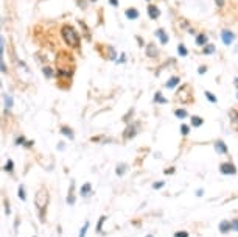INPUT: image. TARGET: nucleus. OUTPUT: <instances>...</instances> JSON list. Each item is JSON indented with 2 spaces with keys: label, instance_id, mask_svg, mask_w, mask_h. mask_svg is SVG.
<instances>
[{
  "label": "nucleus",
  "instance_id": "nucleus-1",
  "mask_svg": "<svg viewBox=\"0 0 238 237\" xmlns=\"http://www.w3.org/2000/svg\"><path fill=\"white\" fill-rule=\"evenodd\" d=\"M61 35H62V38H64V41H66V44L69 46V47H78L79 46V36L78 33L70 27V25H64L62 27V31H61Z\"/></svg>",
  "mask_w": 238,
  "mask_h": 237
},
{
  "label": "nucleus",
  "instance_id": "nucleus-2",
  "mask_svg": "<svg viewBox=\"0 0 238 237\" xmlns=\"http://www.w3.org/2000/svg\"><path fill=\"white\" fill-rule=\"evenodd\" d=\"M34 204H36V207H38V211H39L40 217H44V211H45V207H47V204H48V192L44 189V187H40L38 190V193L34 195Z\"/></svg>",
  "mask_w": 238,
  "mask_h": 237
},
{
  "label": "nucleus",
  "instance_id": "nucleus-3",
  "mask_svg": "<svg viewBox=\"0 0 238 237\" xmlns=\"http://www.w3.org/2000/svg\"><path fill=\"white\" fill-rule=\"evenodd\" d=\"M219 170H221V173H224V175H234V173L237 172L235 165H234V164H230V162H224V164H221V165H219Z\"/></svg>",
  "mask_w": 238,
  "mask_h": 237
},
{
  "label": "nucleus",
  "instance_id": "nucleus-4",
  "mask_svg": "<svg viewBox=\"0 0 238 237\" xmlns=\"http://www.w3.org/2000/svg\"><path fill=\"white\" fill-rule=\"evenodd\" d=\"M234 33H230V31H227V30H224V31H221V39H223V42L226 44V46H230L232 44V41H234Z\"/></svg>",
  "mask_w": 238,
  "mask_h": 237
},
{
  "label": "nucleus",
  "instance_id": "nucleus-5",
  "mask_svg": "<svg viewBox=\"0 0 238 237\" xmlns=\"http://www.w3.org/2000/svg\"><path fill=\"white\" fill-rule=\"evenodd\" d=\"M148 14H150L151 19H157L159 17V8L157 6H154V5H150V6H148Z\"/></svg>",
  "mask_w": 238,
  "mask_h": 237
},
{
  "label": "nucleus",
  "instance_id": "nucleus-6",
  "mask_svg": "<svg viewBox=\"0 0 238 237\" xmlns=\"http://www.w3.org/2000/svg\"><path fill=\"white\" fill-rule=\"evenodd\" d=\"M230 229H232V223H229V222H221V223H219V231H221L223 234L229 233Z\"/></svg>",
  "mask_w": 238,
  "mask_h": 237
},
{
  "label": "nucleus",
  "instance_id": "nucleus-7",
  "mask_svg": "<svg viewBox=\"0 0 238 237\" xmlns=\"http://www.w3.org/2000/svg\"><path fill=\"white\" fill-rule=\"evenodd\" d=\"M126 17L128 19H137L139 17V11L137 9H132V8H129V9H126Z\"/></svg>",
  "mask_w": 238,
  "mask_h": 237
},
{
  "label": "nucleus",
  "instance_id": "nucleus-8",
  "mask_svg": "<svg viewBox=\"0 0 238 237\" xmlns=\"http://www.w3.org/2000/svg\"><path fill=\"white\" fill-rule=\"evenodd\" d=\"M215 148L218 153H227V147L224 145V142H216L215 143Z\"/></svg>",
  "mask_w": 238,
  "mask_h": 237
},
{
  "label": "nucleus",
  "instance_id": "nucleus-9",
  "mask_svg": "<svg viewBox=\"0 0 238 237\" xmlns=\"http://www.w3.org/2000/svg\"><path fill=\"white\" fill-rule=\"evenodd\" d=\"M156 35L160 38V42H162V44H167V42H168V36L165 35V31H163V30H157V33H156Z\"/></svg>",
  "mask_w": 238,
  "mask_h": 237
},
{
  "label": "nucleus",
  "instance_id": "nucleus-10",
  "mask_svg": "<svg viewBox=\"0 0 238 237\" xmlns=\"http://www.w3.org/2000/svg\"><path fill=\"white\" fill-rule=\"evenodd\" d=\"M61 133H62L64 136H67L69 139H73V131H72L70 128H67V127H62V128H61Z\"/></svg>",
  "mask_w": 238,
  "mask_h": 237
},
{
  "label": "nucleus",
  "instance_id": "nucleus-11",
  "mask_svg": "<svg viewBox=\"0 0 238 237\" xmlns=\"http://www.w3.org/2000/svg\"><path fill=\"white\" fill-rule=\"evenodd\" d=\"M90 192H92V187H90L89 183L84 184V186L81 187V195H82V197H84V195H90Z\"/></svg>",
  "mask_w": 238,
  "mask_h": 237
},
{
  "label": "nucleus",
  "instance_id": "nucleus-12",
  "mask_svg": "<svg viewBox=\"0 0 238 237\" xmlns=\"http://www.w3.org/2000/svg\"><path fill=\"white\" fill-rule=\"evenodd\" d=\"M146 51H148L150 56H156V55H157V50H156V47H154V44H150L148 48H146Z\"/></svg>",
  "mask_w": 238,
  "mask_h": 237
},
{
  "label": "nucleus",
  "instance_id": "nucleus-13",
  "mask_svg": "<svg viewBox=\"0 0 238 237\" xmlns=\"http://www.w3.org/2000/svg\"><path fill=\"white\" fill-rule=\"evenodd\" d=\"M177 83H179V78H177V77H173V78L167 83V88H174Z\"/></svg>",
  "mask_w": 238,
  "mask_h": 237
},
{
  "label": "nucleus",
  "instance_id": "nucleus-14",
  "mask_svg": "<svg viewBox=\"0 0 238 237\" xmlns=\"http://www.w3.org/2000/svg\"><path fill=\"white\" fill-rule=\"evenodd\" d=\"M196 42H198V46H205V44H207V39H205V36H204V35H198Z\"/></svg>",
  "mask_w": 238,
  "mask_h": 237
},
{
  "label": "nucleus",
  "instance_id": "nucleus-15",
  "mask_svg": "<svg viewBox=\"0 0 238 237\" xmlns=\"http://www.w3.org/2000/svg\"><path fill=\"white\" fill-rule=\"evenodd\" d=\"M126 131H128V133H124V137H126V139H129L132 134H135V128H134V127H129Z\"/></svg>",
  "mask_w": 238,
  "mask_h": 237
},
{
  "label": "nucleus",
  "instance_id": "nucleus-16",
  "mask_svg": "<svg viewBox=\"0 0 238 237\" xmlns=\"http://www.w3.org/2000/svg\"><path fill=\"white\" fill-rule=\"evenodd\" d=\"M176 116H177L179 119H184V117H187V111H185V109H177V111H176Z\"/></svg>",
  "mask_w": 238,
  "mask_h": 237
},
{
  "label": "nucleus",
  "instance_id": "nucleus-17",
  "mask_svg": "<svg viewBox=\"0 0 238 237\" xmlns=\"http://www.w3.org/2000/svg\"><path fill=\"white\" fill-rule=\"evenodd\" d=\"M192 123H193L195 127H201V125H202V119H201V117H193V119H192Z\"/></svg>",
  "mask_w": 238,
  "mask_h": 237
},
{
  "label": "nucleus",
  "instance_id": "nucleus-18",
  "mask_svg": "<svg viewBox=\"0 0 238 237\" xmlns=\"http://www.w3.org/2000/svg\"><path fill=\"white\" fill-rule=\"evenodd\" d=\"M5 105H6V108H11L13 106V98L8 97V95H5Z\"/></svg>",
  "mask_w": 238,
  "mask_h": 237
},
{
  "label": "nucleus",
  "instance_id": "nucleus-19",
  "mask_svg": "<svg viewBox=\"0 0 238 237\" xmlns=\"http://www.w3.org/2000/svg\"><path fill=\"white\" fill-rule=\"evenodd\" d=\"M177 51H179L181 56H187V48L184 47V46H179V47H177Z\"/></svg>",
  "mask_w": 238,
  "mask_h": 237
},
{
  "label": "nucleus",
  "instance_id": "nucleus-20",
  "mask_svg": "<svg viewBox=\"0 0 238 237\" xmlns=\"http://www.w3.org/2000/svg\"><path fill=\"white\" fill-rule=\"evenodd\" d=\"M205 97H207V100H210L212 103H216V97L212 94V92H205Z\"/></svg>",
  "mask_w": 238,
  "mask_h": 237
},
{
  "label": "nucleus",
  "instance_id": "nucleus-21",
  "mask_svg": "<svg viewBox=\"0 0 238 237\" xmlns=\"http://www.w3.org/2000/svg\"><path fill=\"white\" fill-rule=\"evenodd\" d=\"M19 198H22V200L27 198V197H25V189H24V186H19Z\"/></svg>",
  "mask_w": 238,
  "mask_h": 237
},
{
  "label": "nucleus",
  "instance_id": "nucleus-22",
  "mask_svg": "<svg viewBox=\"0 0 238 237\" xmlns=\"http://www.w3.org/2000/svg\"><path fill=\"white\" fill-rule=\"evenodd\" d=\"M104 220H106V217L103 215V217L100 218V223H98V226H97V231H98V233H103V231H101V226H103V223H104Z\"/></svg>",
  "mask_w": 238,
  "mask_h": 237
},
{
  "label": "nucleus",
  "instance_id": "nucleus-23",
  "mask_svg": "<svg viewBox=\"0 0 238 237\" xmlns=\"http://www.w3.org/2000/svg\"><path fill=\"white\" fill-rule=\"evenodd\" d=\"M87 228H89V222H86V225L82 226V229H81V233H79V237H84V236H86V231H87Z\"/></svg>",
  "mask_w": 238,
  "mask_h": 237
},
{
  "label": "nucleus",
  "instance_id": "nucleus-24",
  "mask_svg": "<svg viewBox=\"0 0 238 237\" xmlns=\"http://www.w3.org/2000/svg\"><path fill=\"white\" fill-rule=\"evenodd\" d=\"M13 165H14V164H13V161H8V162H6V165H5V170H6V172H13Z\"/></svg>",
  "mask_w": 238,
  "mask_h": 237
},
{
  "label": "nucleus",
  "instance_id": "nucleus-25",
  "mask_svg": "<svg viewBox=\"0 0 238 237\" xmlns=\"http://www.w3.org/2000/svg\"><path fill=\"white\" fill-rule=\"evenodd\" d=\"M44 75H45V77H51V75H53L51 69H50V67H44Z\"/></svg>",
  "mask_w": 238,
  "mask_h": 237
},
{
  "label": "nucleus",
  "instance_id": "nucleus-26",
  "mask_svg": "<svg viewBox=\"0 0 238 237\" xmlns=\"http://www.w3.org/2000/svg\"><path fill=\"white\" fill-rule=\"evenodd\" d=\"M215 51V47L213 46H207V47L204 48V53H213Z\"/></svg>",
  "mask_w": 238,
  "mask_h": 237
},
{
  "label": "nucleus",
  "instance_id": "nucleus-27",
  "mask_svg": "<svg viewBox=\"0 0 238 237\" xmlns=\"http://www.w3.org/2000/svg\"><path fill=\"white\" fill-rule=\"evenodd\" d=\"M154 100H156V101H160V103H167V100H165V98H163L160 94L156 95V97H154Z\"/></svg>",
  "mask_w": 238,
  "mask_h": 237
},
{
  "label": "nucleus",
  "instance_id": "nucleus-28",
  "mask_svg": "<svg viewBox=\"0 0 238 237\" xmlns=\"http://www.w3.org/2000/svg\"><path fill=\"white\" fill-rule=\"evenodd\" d=\"M181 133H182V134H188V127H187V125H182V127H181Z\"/></svg>",
  "mask_w": 238,
  "mask_h": 237
},
{
  "label": "nucleus",
  "instance_id": "nucleus-29",
  "mask_svg": "<svg viewBox=\"0 0 238 237\" xmlns=\"http://www.w3.org/2000/svg\"><path fill=\"white\" fill-rule=\"evenodd\" d=\"M124 173V165H119L117 167V175H123Z\"/></svg>",
  "mask_w": 238,
  "mask_h": 237
},
{
  "label": "nucleus",
  "instance_id": "nucleus-30",
  "mask_svg": "<svg viewBox=\"0 0 238 237\" xmlns=\"http://www.w3.org/2000/svg\"><path fill=\"white\" fill-rule=\"evenodd\" d=\"M232 229H234V231H238V220H234V222H232Z\"/></svg>",
  "mask_w": 238,
  "mask_h": 237
},
{
  "label": "nucleus",
  "instance_id": "nucleus-31",
  "mask_svg": "<svg viewBox=\"0 0 238 237\" xmlns=\"http://www.w3.org/2000/svg\"><path fill=\"white\" fill-rule=\"evenodd\" d=\"M174 237H188V234H187V233H176Z\"/></svg>",
  "mask_w": 238,
  "mask_h": 237
},
{
  "label": "nucleus",
  "instance_id": "nucleus-32",
  "mask_svg": "<svg viewBox=\"0 0 238 237\" xmlns=\"http://www.w3.org/2000/svg\"><path fill=\"white\" fill-rule=\"evenodd\" d=\"M162 186H163V183H154V184H153L154 189H159V187H162Z\"/></svg>",
  "mask_w": 238,
  "mask_h": 237
},
{
  "label": "nucleus",
  "instance_id": "nucleus-33",
  "mask_svg": "<svg viewBox=\"0 0 238 237\" xmlns=\"http://www.w3.org/2000/svg\"><path fill=\"white\" fill-rule=\"evenodd\" d=\"M215 2H216L218 6H223V3H224V0H215Z\"/></svg>",
  "mask_w": 238,
  "mask_h": 237
},
{
  "label": "nucleus",
  "instance_id": "nucleus-34",
  "mask_svg": "<svg viewBox=\"0 0 238 237\" xmlns=\"http://www.w3.org/2000/svg\"><path fill=\"white\" fill-rule=\"evenodd\" d=\"M109 2L112 3V6H117V5H119V2H117V0H109Z\"/></svg>",
  "mask_w": 238,
  "mask_h": 237
},
{
  "label": "nucleus",
  "instance_id": "nucleus-35",
  "mask_svg": "<svg viewBox=\"0 0 238 237\" xmlns=\"http://www.w3.org/2000/svg\"><path fill=\"white\" fill-rule=\"evenodd\" d=\"M24 141H25V139H24V137H19V139H17V145H20V143L24 142Z\"/></svg>",
  "mask_w": 238,
  "mask_h": 237
},
{
  "label": "nucleus",
  "instance_id": "nucleus-36",
  "mask_svg": "<svg viewBox=\"0 0 238 237\" xmlns=\"http://www.w3.org/2000/svg\"><path fill=\"white\" fill-rule=\"evenodd\" d=\"M204 72H205V67H204V66H202V67H201V69H199V73H204Z\"/></svg>",
  "mask_w": 238,
  "mask_h": 237
}]
</instances>
